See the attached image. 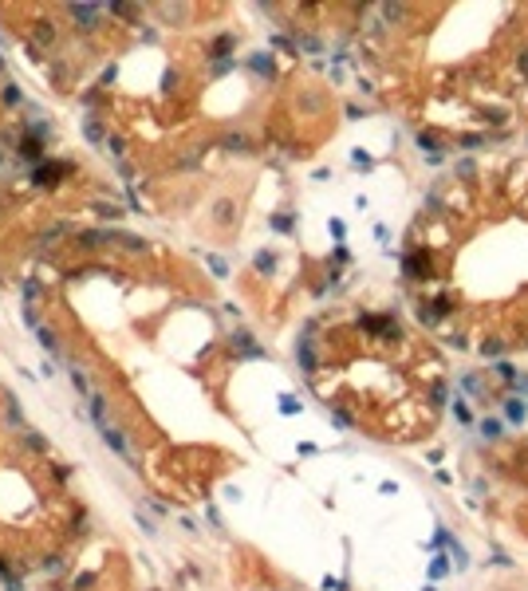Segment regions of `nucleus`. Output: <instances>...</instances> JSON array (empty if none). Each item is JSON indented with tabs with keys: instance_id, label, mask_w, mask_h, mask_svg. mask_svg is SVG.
Instances as JSON below:
<instances>
[{
	"instance_id": "4",
	"label": "nucleus",
	"mask_w": 528,
	"mask_h": 591,
	"mask_svg": "<svg viewBox=\"0 0 528 591\" xmlns=\"http://www.w3.org/2000/svg\"><path fill=\"white\" fill-rule=\"evenodd\" d=\"M508 414L512 418H524V398H508Z\"/></svg>"
},
{
	"instance_id": "2",
	"label": "nucleus",
	"mask_w": 528,
	"mask_h": 591,
	"mask_svg": "<svg viewBox=\"0 0 528 591\" xmlns=\"http://www.w3.org/2000/svg\"><path fill=\"white\" fill-rule=\"evenodd\" d=\"M87 402H91V418H95V426H99V430H107V398H103V394H91Z\"/></svg>"
},
{
	"instance_id": "5",
	"label": "nucleus",
	"mask_w": 528,
	"mask_h": 591,
	"mask_svg": "<svg viewBox=\"0 0 528 591\" xmlns=\"http://www.w3.org/2000/svg\"><path fill=\"white\" fill-rule=\"evenodd\" d=\"M4 103H20V87H16V83L4 87Z\"/></svg>"
},
{
	"instance_id": "7",
	"label": "nucleus",
	"mask_w": 528,
	"mask_h": 591,
	"mask_svg": "<svg viewBox=\"0 0 528 591\" xmlns=\"http://www.w3.org/2000/svg\"><path fill=\"white\" fill-rule=\"evenodd\" d=\"M4 587H8V591H24V583L16 579V575H8V579H4Z\"/></svg>"
},
{
	"instance_id": "1",
	"label": "nucleus",
	"mask_w": 528,
	"mask_h": 591,
	"mask_svg": "<svg viewBox=\"0 0 528 591\" xmlns=\"http://www.w3.org/2000/svg\"><path fill=\"white\" fill-rule=\"evenodd\" d=\"M71 20H79L83 32H91V28H99V20H103V8H99V4H79V8H71Z\"/></svg>"
},
{
	"instance_id": "6",
	"label": "nucleus",
	"mask_w": 528,
	"mask_h": 591,
	"mask_svg": "<svg viewBox=\"0 0 528 591\" xmlns=\"http://www.w3.org/2000/svg\"><path fill=\"white\" fill-rule=\"evenodd\" d=\"M8 418H12V422H16V426H20V406H16V398H12V402H8Z\"/></svg>"
},
{
	"instance_id": "3",
	"label": "nucleus",
	"mask_w": 528,
	"mask_h": 591,
	"mask_svg": "<svg viewBox=\"0 0 528 591\" xmlns=\"http://www.w3.org/2000/svg\"><path fill=\"white\" fill-rule=\"evenodd\" d=\"M36 339H40V347H47V351H51V355H55V351H59V339H55V331H51V327H44V323H40V327H36Z\"/></svg>"
}]
</instances>
